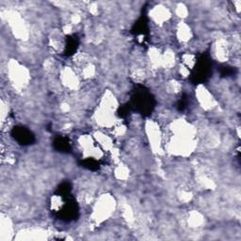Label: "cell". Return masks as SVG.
<instances>
[{"mask_svg":"<svg viewBox=\"0 0 241 241\" xmlns=\"http://www.w3.org/2000/svg\"><path fill=\"white\" fill-rule=\"evenodd\" d=\"M10 73H13V74H15V73H16V74H20L22 72H21L20 70L18 71L17 69H14V70H11ZM10 77H11V79L13 80V81H15V79H16L17 81H22V80L24 81V78L27 77V75H10Z\"/></svg>","mask_w":241,"mask_h":241,"instance_id":"6da1fadb","label":"cell"}]
</instances>
